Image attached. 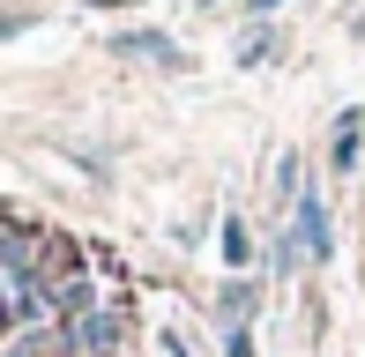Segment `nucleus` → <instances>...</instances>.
<instances>
[{
    "instance_id": "nucleus-4",
    "label": "nucleus",
    "mask_w": 365,
    "mask_h": 357,
    "mask_svg": "<svg viewBox=\"0 0 365 357\" xmlns=\"http://www.w3.org/2000/svg\"><path fill=\"white\" fill-rule=\"evenodd\" d=\"M38 275H45V290H60V283H75V275H90L82 268V246L68 231H45V253H38Z\"/></svg>"
},
{
    "instance_id": "nucleus-8",
    "label": "nucleus",
    "mask_w": 365,
    "mask_h": 357,
    "mask_svg": "<svg viewBox=\"0 0 365 357\" xmlns=\"http://www.w3.org/2000/svg\"><path fill=\"white\" fill-rule=\"evenodd\" d=\"M276 193H284V201L306 193V164H298V149H284V164H276Z\"/></svg>"
},
{
    "instance_id": "nucleus-5",
    "label": "nucleus",
    "mask_w": 365,
    "mask_h": 357,
    "mask_svg": "<svg viewBox=\"0 0 365 357\" xmlns=\"http://www.w3.org/2000/svg\"><path fill=\"white\" fill-rule=\"evenodd\" d=\"M254 305H261V283H254V275H231V283L217 290V313H224V335H246V320H254Z\"/></svg>"
},
{
    "instance_id": "nucleus-2",
    "label": "nucleus",
    "mask_w": 365,
    "mask_h": 357,
    "mask_svg": "<svg viewBox=\"0 0 365 357\" xmlns=\"http://www.w3.org/2000/svg\"><path fill=\"white\" fill-rule=\"evenodd\" d=\"M112 53H120V60H142V68H164V75H194V53L172 45L164 30H112Z\"/></svg>"
},
{
    "instance_id": "nucleus-1",
    "label": "nucleus",
    "mask_w": 365,
    "mask_h": 357,
    "mask_svg": "<svg viewBox=\"0 0 365 357\" xmlns=\"http://www.w3.org/2000/svg\"><path fill=\"white\" fill-rule=\"evenodd\" d=\"M127 343V305L105 298L90 320H75V328H53V357H112Z\"/></svg>"
},
{
    "instance_id": "nucleus-11",
    "label": "nucleus",
    "mask_w": 365,
    "mask_h": 357,
    "mask_svg": "<svg viewBox=\"0 0 365 357\" xmlns=\"http://www.w3.org/2000/svg\"><path fill=\"white\" fill-rule=\"evenodd\" d=\"M224 357H254V343H246V335H224Z\"/></svg>"
},
{
    "instance_id": "nucleus-6",
    "label": "nucleus",
    "mask_w": 365,
    "mask_h": 357,
    "mask_svg": "<svg viewBox=\"0 0 365 357\" xmlns=\"http://www.w3.org/2000/svg\"><path fill=\"white\" fill-rule=\"evenodd\" d=\"M365 156V112H336V142H328V164L336 171H358Z\"/></svg>"
},
{
    "instance_id": "nucleus-9",
    "label": "nucleus",
    "mask_w": 365,
    "mask_h": 357,
    "mask_svg": "<svg viewBox=\"0 0 365 357\" xmlns=\"http://www.w3.org/2000/svg\"><path fill=\"white\" fill-rule=\"evenodd\" d=\"M269 53H276V30H269V23H261V30H254V38H246V45H239V68H261V60H269Z\"/></svg>"
},
{
    "instance_id": "nucleus-10",
    "label": "nucleus",
    "mask_w": 365,
    "mask_h": 357,
    "mask_svg": "<svg viewBox=\"0 0 365 357\" xmlns=\"http://www.w3.org/2000/svg\"><path fill=\"white\" fill-rule=\"evenodd\" d=\"M8 357H53V335H8Z\"/></svg>"
},
{
    "instance_id": "nucleus-7",
    "label": "nucleus",
    "mask_w": 365,
    "mask_h": 357,
    "mask_svg": "<svg viewBox=\"0 0 365 357\" xmlns=\"http://www.w3.org/2000/svg\"><path fill=\"white\" fill-rule=\"evenodd\" d=\"M224 268L231 275L254 268V231H246V216H224Z\"/></svg>"
},
{
    "instance_id": "nucleus-12",
    "label": "nucleus",
    "mask_w": 365,
    "mask_h": 357,
    "mask_svg": "<svg viewBox=\"0 0 365 357\" xmlns=\"http://www.w3.org/2000/svg\"><path fill=\"white\" fill-rule=\"evenodd\" d=\"M269 8H284V0H246V15H269Z\"/></svg>"
},
{
    "instance_id": "nucleus-3",
    "label": "nucleus",
    "mask_w": 365,
    "mask_h": 357,
    "mask_svg": "<svg viewBox=\"0 0 365 357\" xmlns=\"http://www.w3.org/2000/svg\"><path fill=\"white\" fill-rule=\"evenodd\" d=\"M291 246L306 253L313 268H321L328 253H336V231H328V208H321V193H313V186H306V193L291 201Z\"/></svg>"
}]
</instances>
